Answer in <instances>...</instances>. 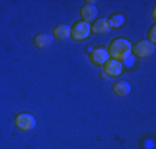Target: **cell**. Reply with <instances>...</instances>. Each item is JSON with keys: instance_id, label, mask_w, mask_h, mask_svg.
I'll return each mask as SVG.
<instances>
[{"instance_id": "cell-9", "label": "cell", "mask_w": 156, "mask_h": 149, "mask_svg": "<svg viewBox=\"0 0 156 149\" xmlns=\"http://www.w3.org/2000/svg\"><path fill=\"white\" fill-rule=\"evenodd\" d=\"M72 33V27L68 25H58V27L53 28V38L57 40H66Z\"/></svg>"}, {"instance_id": "cell-14", "label": "cell", "mask_w": 156, "mask_h": 149, "mask_svg": "<svg viewBox=\"0 0 156 149\" xmlns=\"http://www.w3.org/2000/svg\"><path fill=\"white\" fill-rule=\"evenodd\" d=\"M148 42L154 45V42H156V27H151V30H150V40H148Z\"/></svg>"}, {"instance_id": "cell-12", "label": "cell", "mask_w": 156, "mask_h": 149, "mask_svg": "<svg viewBox=\"0 0 156 149\" xmlns=\"http://www.w3.org/2000/svg\"><path fill=\"white\" fill-rule=\"evenodd\" d=\"M125 22H126L125 15L116 13V15H113V17L108 20V23H110V28H120V27H123V25H125Z\"/></svg>"}, {"instance_id": "cell-5", "label": "cell", "mask_w": 156, "mask_h": 149, "mask_svg": "<svg viewBox=\"0 0 156 149\" xmlns=\"http://www.w3.org/2000/svg\"><path fill=\"white\" fill-rule=\"evenodd\" d=\"M91 51V63L96 66H103L106 61L110 60V53L106 48H95V50H90Z\"/></svg>"}, {"instance_id": "cell-13", "label": "cell", "mask_w": 156, "mask_h": 149, "mask_svg": "<svg viewBox=\"0 0 156 149\" xmlns=\"http://www.w3.org/2000/svg\"><path fill=\"white\" fill-rule=\"evenodd\" d=\"M135 60H136V58L133 57V55H129V57L125 58L121 63H123V66H133V65H135Z\"/></svg>"}, {"instance_id": "cell-10", "label": "cell", "mask_w": 156, "mask_h": 149, "mask_svg": "<svg viewBox=\"0 0 156 149\" xmlns=\"http://www.w3.org/2000/svg\"><path fill=\"white\" fill-rule=\"evenodd\" d=\"M110 23H108V20L106 18H98V20H95V23H93V27H91V32H95V33H106V32H110Z\"/></svg>"}, {"instance_id": "cell-2", "label": "cell", "mask_w": 156, "mask_h": 149, "mask_svg": "<svg viewBox=\"0 0 156 149\" xmlns=\"http://www.w3.org/2000/svg\"><path fill=\"white\" fill-rule=\"evenodd\" d=\"M90 35H91V25L87 23V22H83V20L76 22L72 27V33H70V36H72L73 40H76V42L87 40Z\"/></svg>"}, {"instance_id": "cell-1", "label": "cell", "mask_w": 156, "mask_h": 149, "mask_svg": "<svg viewBox=\"0 0 156 149\" xmlns=\"http://www.w3.org/2000/svg\"><path fill=\"white\" fill-rule=\"evenodd\" d=\"M131 48H133V45L126 38H115L113 42L110 43V48H108L110 58L123 61L125 58H128L129 55H131Z\"/></svg>"}, {"instance_id": "cell-6", "label": "cell", "mask_w": 156, "mask_h": 149, "mask_svg": "<svg viewBox=\"0 0 156 149\" xmlns=\"http://www.w3.org/2000/svg\"><path fill=\"white\" fill-rule=\"evenodd\" d=\"M103 66H105V73L108 74V78L110 76H113V78L115 76H120V74L123 73V68H125L123 63L118 61V60H113V58H110Z\"/></svg>"}, {"instance_id": "cell-8", "label": "cell", "mask_w": 156, "mask_h": 149, "mask_svg": "<svg viewBox=\"0 0 156 149\" xmlns=\"http://www.w3.org/2000/svg\"><path fill=\"white\" fill-rule=\"evenodd\" d=\"M51 43H53V35H50V33H40V35H37L35 40H33V45H35L37 48H47V47H50Z\"/></svg>"}, {"instance_id": "cell-4", "label": "cell", "mask_w": 156, "mask_h": 149, "mask_svg": "<svg viewBox=\"0 0 156 149\" xmlns=\"http://www.w3.org/2000/svg\"><path fill=\"white\" fill-rule=\"evenodd\" d=\"M131 53L138 58H146V57L154 53V45L150 43L148 40H143V42H138L131 48Z\"/></svg>"}, {"instance_id": "cell-3", "label": "cell", "mask_w": 156, "mask_h": 149, "mask_svg": "<svg viewBox=\"0 0 156 149\" xmlns=\"http://www.w3.org/2000/svg\"><path fill=\"white\" fill-rule=\"evenodd\" d=\"M15 126L20 131H32L37 126V119L33 118L30 113H20L15 118Z\"/></svg>"}, {"instance_id": "cell-7", "label": "cell", "mask_w": 156, "mask_h": 149, "mask_svg": "<svg viewBox=\"0 0 156 149\" xmlns=\"http://www.w3.org/2000/svg\"><path fill=\"white\" fill-rule=\"evenodd\" d=\"M80 15H81V18H83V22H87V23L93 22L95 18H96V15H98V10H96V7H95V2L88 0V2H87V5H83V7H81Z\"/></svg>"}, {"instance_id": "cell-11", "label": "cell", "mask_w": 156, "mask_h": 149, "mask_svg": "<svg viewBox=\"0 0 156 149\" xmlns=\"http://www.w3.org/2000/svg\"><path fill=\"white\" fill-rule=\"evenodd\" d=\"M113 91L116 93L118 96H128L129 91H131V85L128 81H120V83H115Z\"/></svg>"}]
</instances>
